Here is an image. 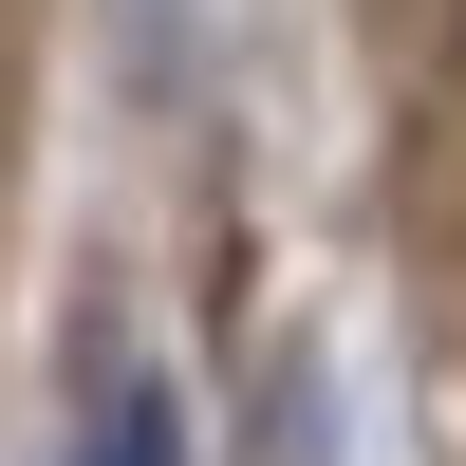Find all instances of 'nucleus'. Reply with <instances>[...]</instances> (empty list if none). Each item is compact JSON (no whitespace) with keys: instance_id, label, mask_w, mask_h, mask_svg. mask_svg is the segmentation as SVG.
I'll return each instance as SVG.
<instances>
[{"instance_id":"f257e3e1","label":"nucleus","mask_w":466,"mask_h":466,"mask_svg":"<svg viewBox=\"0 0 466 466\" xmlns=\"http://www.w3.org/2000/svg\"><path fill=\"white\" fill-rule=\"evenodd\" d=\"M75 466H187L168 392H94V430H75Z\"/></svg>"}]
</instances>
